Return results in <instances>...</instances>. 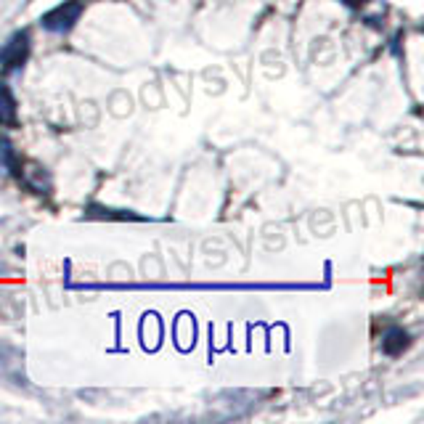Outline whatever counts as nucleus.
Returning a JSON list of instances; mask_svg holds the SVG:
<instances>
[{
	"label": "nucleus",
	"mask_w": 424,
	"mask_h": 424,
	"mask_svg": "<svg viewBox=\"0 0 424 424\" xmlns=\"http://www.w3.org/2000/svg\"><path fill=\"white\" fill-rule=\"evenodd\" d=\"M85 3L88 0H64V3H58L48 14H43V19H40L43 30H48V32H69L74 24L80 21V16H82Z\"/></svg>",
	"instance_id": "f257e3e1"
},
{
	"label": "nucleus",
	"mask_w": 424,
	"mask_h": 424,
	"mask_svg": "<svg viewBox=\"0 0 424 424\" xmlns=\"http://www.w3.org/2000/svg\"><path fill=\"white\" fill-rule=\"evenodd\" d=\"M30 32L27 30H21V32H14L11 40L0 48V64H3V69L5 72H14V69H21L24 64H27V58H30Z\"/></svg>",
	"instance_id": "f03ea898"
},
{
	"label": "nucleus",
	"mask_w": 424,
	"mask_h": 424,
	"mask_svg": "<svg viewBox=\"0 0 424 424\" xmlns=\"http://www.w3.org/2000/svg\"><path fill=\"white\" fill-rule=\"evenodd\" d=\"M0 125L3 128H16L19 125V107L11 88L0 82Z\"/></svg>",
	"instance_id": "7ed1b4c3"
},
{
	"label": "nucleus",
	"mask_w": 424,
	"mask_h": 424,
	"mask_svg": "<svg viewBox=\"0 0 424 424\" xmlns=\"http://www.w3.org/2000/svg\"><path fill=\"white\" fill-rule=\"evenodd\" d=\"M408 345H411V337H408V332H403V329H390L385 337H382V350L388 353V355H401L403 350H408Z\"/></svg>",
	"instance_id": "20e7f679"
},
{
	"label": "nucleus",
	"mask_w": 424,
	"mask_h": 424,
	"mask_svg": "<svg viewBox=\"0 0 424 424\" xmlns=\"http://www.w3.org/2000/svg\"><path fill=\"white\" fill-rule=\"evenodd\" d=\"M88 218H109V221H146L144 215H135V212H130V210H109V207H98V204H91L88 207V212H85Z\"/></svg>",
	"instance_id": "39448f33"
},
{
	"label": "nucleus",
	"mask_w": 424,
	"mask_h": 424,
	"mask_svg": "<svg viewBox=\"0 0 424 424\" xmlns=\"http://www.w3.org/2000/svg\"><path fill=\"white\" fill-rule=\"evenodd\" d=\"M0 167H3V170H11V172L19 178V167L21 165H19L16 154H14V146H11L5 138L0 141Z\"/></svg>",
	"instance_id": "423d86ee"
},
{
	"label": "nucleus",
	"mask_w": 424,
	"mask_h": 424,
	"mask_svg": "<svg viewBox=\"0 0 424 424\" xmlns=\"http://www.w3.org/2000/svg\"><path fill=\"white\" fill-rule=\"evenodd\" d=\"M339 3H345L348 8H361V5L366 3V0H339Z\"/></svg>",
	"instance_id": "0eeeda50"
}]
</instances>
